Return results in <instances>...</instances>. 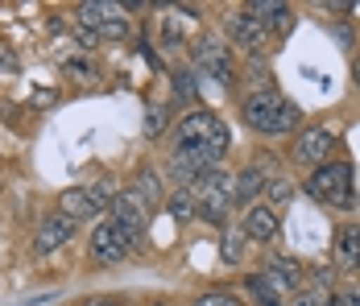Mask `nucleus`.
<instances>
[{"mask_svg":"<svg viewBox=\"0 0 360 306\" xmlns=\"http://www.w3.org/2000/svg\"><path fill=\"white\" fill-rule=\"evenodd\" d=\"M195 87H191V75H179V96H191Z\"/></svg>","mask_w":360,"mask_h":306,"instance_id":"nucleus-27","label":"nucleus"},{"mask_svg":"<svg viewBox=\"0 0 360 306\" xmlns=\"http://www.w3.org/2000/svg\"><path fill=\"white\" fill-rule=\"evenodd\" d=\"M261 186H265V178H261V166H245V170L236 174V203H252Z\"/></svg>","mask_w":360,"mask_h":306,"instance_id":"nucleus-18","label":"nucleus"},{"mask_svg":"<svg viewBox=\"0 0 360 306\" xmlns=\"http://www.w3.org/2000/svg\"><path fill=\"white\" fill-rule=\"evenodd\" d=\"M195 63H199V75H207L219 87H232L236 83V70H232V50L216 42V37H203L199 50H195Z\"/></svg>","mask_w":360,"mask_h":306,"instance_id":"nucleus-8","label":"nucleus"},{"mask_svg":"<svg viewBox=\"0 0 360 306\" xmlns=\"http://www.w3.org/2000/svg\"><path fill=\"white\" fill-rule=\"evenodd\" d=\"M290 306H327V298L323 294H311V290H298V298H294Z\"/></svg>","mask_w":360,"mask_h":306,"instance_id":"nucleus-24","label":"nucleus"},{"mask_svg":"<svg viewBox=\"0 0 360 306\" xmlns=\"http://www.w3.org/2000/svg\"><path fill=\"white\" fill-rule=\"evenodd\" d=\"M331 34H335V42H340V46H352V30H348V25H335Z\"/></svg>","mask_w":360,"mask_h":306,"instance_id":"nucleus-26","label":"nucleus"},{"mask_svg":"<svg viewBox=\"0 0 360 306\" xmlns=\"http://www.w3.org/2000/svg\"><path fill=\"white\" fill-rule=\"evenodd\" d=\"M133 191L141 195L145 203H158V199H162V182H158V170H149V166H145V170H141V178H137V186H133Z\"/></svg>","mask_w":360,"mask_h":306,"instance_id":"nucleus-20","label":"nucleus"},{"mask_svg":"<svg viewBox=\"0 0 360 306\" xmlns=\"http://www.w3.org/2000/svg\"><path fill=\"white\" fill-rule=\"evenodd\" d=\"M245 290H249L261 306H274V302H278V294H282V290L274 286V277H269V273H249V277H245Z\"/></svg>","mask_w":360,"mask_h":306,"instance_id":"nucleus-17","label":"nucleus"},{"mask_svg":"<svg viewBox=\"0 0 360 306\" xmlns=\"http://www.w3.org/2000/svg\"><path fill=\"white\" fill-rule=\"evenodd\" d=\"M265 273L274 277L278 290H302V265L294 257H269L265 261Z\"/></svg>","mask_w":360,"mask_h":306,"instance_id":"nucleus-15","label":"nucleus"},{"mask_svg":"<svg viewBox=\"0 0 360 306\" xmlns=\"http://www.w3.org/2000/svg\"><path fill=\"white\" fill-rule=\"evenodd\" d=\"M240 112H245V125H249V129H257V133H265V136L294 133V129H298V116H302V112H298L290 100H282L274 87L252 91Z\"/></svg>","mask_w":360,"mask_h":306,"instance_id":"nucleus-1","label":"nucleus"},{"mask_svg":"<svg viewBox=\"0 0 360 306\" xmlns=\"http://www.w3.org/2000/svg\"><path fill=\"white\" fill-rule=\"evenodd\" d=\"M87 253L96 265H120L129 253H133V236L124 228H116L112 219H100L91 228V240H87Z\"/></svg>","mask_w":360,"mask_h":306,"instance_id":"nucleus-6","label":"nucleus"},{"mask_svg":"<svg viewBox=\"0 0 360 306\" xmlns=\"http://www.w3.org/2000/svg\"><path fill=\"white\" fill-rule=\"evenodd\" d=\"M331 248H335V261L344 269H360V224H340Z\"/></svg>","mask_w":360,"mask_h":306,"instance_id":"nucleus-14","label":"nucleus"},{"mask_svg":"<svg viewBox=\"0 0 360 306\" xmlns=\"http://www.w3.org/2000/svg\"><path fill=\"white\" fill-rule=\"evenodd\" d=\"M224 30H228V37L240 46V50H261L265 46V37H269V30L252 17V8H232L228 17H224Z\"/></svg>","mask_w":360,"mask_h":306,"instance_id":"nucleus-11","label":"nucleus"},{"mask_svg":"<svg viewBox=\"0 0 360 306\" xmlns=\"http://www.w3.org/2000/svg\"><path fill=\"white\" fill-rule=\"evenodd\" d=\"M195 306H236V302H228L224 294H203V298H195Z\"/></svg>","mask_w":360,"mask_h":306,"instance_id":"nucleus-25","label":"nucleus"},{"mask_svg":"<svg viewBox=\"0 0 360 306\" xmlns=\"http://www.w3.org/2000/svg\"><path fill=\"white\" fill-rule=\"evenodd\" d=\"M331 306H360V286H344V290L331 298Z\"/></svg>","mask_w":360,"mask_h":306,"instance_id":"nucleus-23","label":"nucleus"},{"mask_svg":"<svg viewBox=\"0 0 360 306\" xmlns=\"http://www.w3.org/2000/svg\"><path fill=\"white\" fill-rule=\"evenodd\" d=\"M331 149H335V133L327 125H311L294 136V162L298 166H323V162H331Z\"/></svg>","mask_w":360,"mask_h":306,"instance_id":"nucleus-9","label":"nucleus"},{"mask_svg":"<svg viewBox=\"0 0 360 306\" xmlns=\"http://www.w3.org/2000/svg\"><path fill=\"white\" fill-rule=\"evenodd\" d=\"M307 195L323 207H335V211H348L356 203V186H352V166L348 162H323L315 166L311 178H307Z\"/></svg>","mask_w":360,"mask_h":306,"instance_id":"nucleus-2","label":"nucleus"},{"mask_svg":"<svg viewBox=\"0 0 360 306\" xmlns=\"http://www.w3.org/2000/svg\"><path fill=\"white\" fill-rule=\"evenodd\" d=\"M356 79H360V63H356Z\"/></svg>","mask_w":360,"mask_h":306,"instance_id":"nucleus-29","label":"nucleus"},{"mask_svg":"<svg viewBox=\"0 0 360 306\" xmlns=\"http://www.w3.org/2000/svg\"><path fill=\"white\" fill-rule=\"evenodd\" d=\"M252 8V17L265 25V30H278V34H286L290 30V4H278V0H257V4H249Z\"/></svg>","mask_w":360,"mask_h":306,"instance_id":"nucleus-16","label":"nucleus"},{"mask_svg":"<svg viewBox=\"0 0 360 306\" xmlns=\"http://www.w3.org/2000/svg\"><path fill=\"white\" fill-rule=\"evenodd\" d=\"M240 244H245V240L236 236V232H228V236H224V261H232V265H236V261H240V253H245Z\"/></svg>","mask_w":360,"mask_h":306,"instance_id":"nucleus-22","label":"nucleus"},{"mask_svg":"<svg viewBox=\"0 0 360 306\" xmlns=\"http://www.w3.org/2000/svg\"><path fill=\"white\" fill-rule=\"evenodd\" d=\"M112 199H116V191H112V182H87V186H71V191H63V199H58V211L75 219V224H83V219H100V215H108Z\"/></svg>","mask_w":360,"mask_h":306,"instance_id":"nucleus-5","label":"nucleus"},{"mask_svg":"<svg viewBox=\"0 0 360 306\" xmlns=\"http://www.w3.org/2000/svg\"><path fill=\"white\" fill-rule=\"evenodd\" d=\"M71 236H75V219H67L63 211L41 215V224H37V232H34V253L37 257H50L54 248H63Z\"/></svg>","mask_w":360,"mask_h":306,"instance_id":"nucleus-12","label":"nucleus"},{"mask_svg":"<svg viewBox=\"0 0 360 306\" xmlns=\"http://www.w3.org/2000/svg\"><path fill=\"white\" fill-rule=\"evenodd\" d=\"M79 21L91 30L96 37H124V4H112V0H87L79 4Z\"/></svg>","mask_w":360,"mask_h":306,"instance_id":"nucleus-7","label":"nucleus"},{"mask_svg":"<svg viewBox=\"0 0 360 306\" xmlns=\"http://www.w3.org/2000/svg\"><path fill=\"white\" fill-rule=\"evenodd\" d=\"M166 211L179 219V224H186V219H195V195H191V186H179L170 199H166Z\"/></svg>","mask_w":360,"mask_h":306,"instance_id":"nucleus-19","label":"nucleus"},{"mask_svg":"<svg viewBox=\"0 0 360 306\" xmlns=\"http://www.w3.org/2000/svg\"><path fill=\"white\" fill-rule=\"evenodd\" d=\"M278 228H282V215H278V207L269 203H249V211H245V236L252 240H274L278 236Z\"/></svg>","mask_w":360,"mask_h":306,"instance_id":"nucleus-13","label":"nucleus"},{"mask_svg":"<svg viewBox=\"0 0 360 306\" xmlns=\"http://www.w3.org/2000/svg\"><path fill=\"white\" fill-rule=\"evenodd\" d=\"M191 195H195V215H199V219L224 224L228 211H232V203H236V174H224V170L203 174V178L191 186Z\"/></svg>","mask_w":360,"mask_h":306,"instance_id":"nucleus-3","label":"nucleus"},{"mask_svg":"<svg viewBox=\"0 0 360 306\" xmlns=\"http://www.w3.org/2000/svg\"><path fill=\"white\" fill-rule=\"evenodd\" d=\"M108 215H112V224H116V228H124L129 236L137 240L145 232V224H149V203H145L137 191H120V195L112 199Z\"/></svg>","mask_w":360,"mask_h":306,"instance_id":"nucleus-10","label":"nucleus"},{"mask_svg":"<svg viewBox=\"0 0 360 306\" xmlns=\"http://www.w3.org/2000/svg\"><path fill=\"white\" fill-rule=\"evenodd\" d=\"M83 306H116L112 298H91V302H83Z\"/></svg>","mask_w":360,"mask_h":306,"instance_id":"nucleus-28","label":"nucleus"},{"mask_svg":"<svg viewBox=\"0 0 360 306\" xmlns=\"http://www.w3.org/2000/svg\"><path fill=\"white\" fill-rule=\"evenodd\" d=\"M290 195H294V186H290V178H269V199H265L269 207L286 203Z\"/></svg>","mask_w":360,"mask_h":306,"instance_id":"nucleus-21","label":"nucleus"},{"mask_svg":"<svg viewBox=\"0 0 360 306\" xmlns=\"http://www.w3.org/2000/svg\"><path fill=\"white\" fill-rule=\"evenodd\" d=\"M174 145L203 149V153H212V158L219 162V158L228 153V145H232V133H228V125L219 120L216 112H191V116H182Z\"/></svg>","mask_w":360,"mask_h":306,"instance_id":"nucleus-4","label":"nucleus"}]
</instances>
